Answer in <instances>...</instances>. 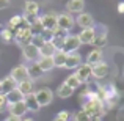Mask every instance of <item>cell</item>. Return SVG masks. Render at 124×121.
I'll return each instance as SVG.
<instances>
[{"label": "cell", "mask_w": 124, "mask_h": 121, "mask_svg": "<svg viewBox=\"0 0 124 121\" xmlns=\"http://www.w3.org/2000/svg\"><path fill=\"white\" fill-rule=\"evenodd\" d=\"M57 17L58 14L57 13H44V14L39 16V22L42 24V27H44V30H54L55 27H57Z\"/></svg>", "instance_id": "5b68a950"}, {"label": "cell", "mask_w": 124, "mask_h": 121, "mask_svg": "<svg viewBox=\"0 0 124 121\" xmlns=\"http://www.w3.org/2000/svg\"><path fill=\"white\" fill-rule=\"evenodd\" d=\"M35 97H36L39 107H46L54 101V91H52L50 88H47V87H42V88L35 91Z\"/></svg>", "instance_id": "7a4b0ae2"}, {"label": "cell", "mask_w": 124, "mask_h": 121, "mask_svg": "<svg viewBox=\"0 0 124 121\" xmlns=\"http://www.w3.org/2000/svg\"><path fill=\"white\" fill-rule=\"evenodd\" d=\"M2 40L3 41H11V40H14V32L9 30L8 27L3 28V30H2Z\"/></svg>", "instance_id": "f546056e"}, {"label": "cell", "mask_w": 124, "mask_h": 121, "mask_svg": "<svg viewBox=\"0 0 124 121\" xmlns=\"http://www.w3.org/2000/svg\"><path fill=\"white\" fill-rule=\"evenodd\" d=\"M66 52L64 50H57L52 55V60H54L55 68H64V61H66Z\"/></svg>", "instance_id": "603a6c76"}, {"label": "cell", "mask_w": 124, "mask_h": 121, "mask_svg": "<svg viewBox=\"0 0 124 121\" xmlns=\"http://www.w3.org/2000/svg\"><path fill=\"white\" fill-rule=\"evenodd\" d=\"M21 121H33V118H25L24 116V118H21Z\"/></svg>", "instance_id": "d590c367"}, {"label": "cell", "mask_w": 124, "mask_h": 121, "mask_svg": "<svg viewBox=\"0 0 124 121\" xmlns=\"http://www.w3.org/2000/svg\"><path fill=\"white\" fill-rule=\"evenodd\" d=\"M82 65V55L79 52H71L66 55V61H64V68L66 69H74V68H79Z\"/></svg>", "instance_id": "8992f818"}, {"label": "cell", "mask_w": 124, "mask_h": 121, "mask_svg": "<svg viewBox=\"0 0 124 121\" xmlns=\"http://www.w3.org/2000/svg\"><path fill=\"white\" fill-rule=\"evenodd\" d=\"M77 36H79L80 44H93L94 36H96V30H94V27H91V28H83V30L80 32Z\"/></svg>", "instance_id": "7c38bea8"}, {"label": "cell", "mask_w": 124, "mask_h": 121, "mask_svg": "<svg viewBox=\"0 0 124 121\" xmlns=\"http://www.w3.org/2000/svg\"><path fill=\"white\" fill-rule=\"evenodd\" d=\"M30 30H31V35H33V36H36V35H42L44 27H42V24L39 22V16H38V21L35 22L33 25H30Z\"/></svg>", "instance_id": "f1b7e54d"}, {"label": "cell", "mask_w": 124, "mask_h": 121, "mask_svg": "<svg viewBox=\"0 0 124 121\" xmlns=\"http://www.w3.org/2000/svg\"><path fill=\"white\" fill-rule=\"evenodd\" d=\"M54 121H61V120H58V118H55V120H54Z\"/></svg>", "instance_id": "74e56055"}, {"label": "cell", "mask_w": 124, "mask_h": 121, "mask_svg": "<svg viewBox=\"0 0 124 121\" xmlns=\"http://www.w3.org/2000/svg\"><path fill=\"white\" fill-rule=\"evenodd\" d=\"M57 96L58 97H61V99H66V97H71L72 96V93H74V90H71L69 87H68L66 83H61V85H58V88H57Z\"/></svg>", "instance_id": "484cf974"}, {"label": "cell", "mask_w": 124, "mask_h": 121, "mask_svg": "<svg viewBox=\"0 0 124 121\" xmlns=\"http://www.w3.org/2000/svg\"><path fill=\"white\" fill-rule=\"evenodd\" d=\"M44 42H47V41L42 38V35H36V36H33V40H31V44H33L35 47H38V49H39Z\"/></svg>", "instance_id": "4dcf8cb0"}, {"label": "cell", "mask_w": 124, "mask_h": 121, "mask_svg": "<svg viewBox=\"0 0 124 121\" xmlns=\"http://www.w3.org/2000/svg\"><path fill=\"white\" fill-rule=\"evenodd\" d=\"M5 96H6V101H8V104H16V102H22V101H24V94H22L21 91L17 90V88H14L11 93L5 94Z\"/></svg>", "instance_id": "d4e9b609"}, {"label": "cell", "mask_w": 124, "mask_h": 121, "mask_svg": "<svg viewBox=\"0 0 124 121\" xmlns=\"http://www.w3.org/2000/svg\"><path fill=\"white\" fill-rule=\"evenodd\" d=\"M105 44H107V33H105V32H104V33H96L94 41H93L94 47H96V49H102Z\"/></svg>", "instance_id": "4316f807"}, {"label": "cell", "mask_w": 124, "mask_h": 121, "mask_svg": "<svg viewBox=\"0 0 124 121\" xmlns=\"http://www.w3.org/2000/svg\"><path fill=\"white\" fill-rule=\"evenodd\" d=\"M9 5H11V0H0V11H2V9H6Z\"/></svg>", "instance_id": "d6a6232c"}, {"label": "cell", "mask_w": 124, "mask_h": 121, "mask_svg": "<svg viewBox=\"0 0 124 121\" xmlns=\"http://www.w3.org/2000/svg\"><path fill=\"white\" fill-rule=\"evenodd\" d=\"M0 94H3V93H2V83H0Z\"/></svg>", "instance_id": "8d00e7d4"}, {"label": "cell", "mask_w": 124, "mask_h": 121, "mask_svg": "<svg viewBox=\"0 0 124 121\" xmlns=\"http://www.w3.org/2000/svg\"><path fill=\"white\" fill-rule=\"evenodd\" d=\"M25 25L27 24L24 22V17H22V16H13V17L9 19V22H8V28L13 30V32H16L21 27H25Z\"/></svg>", "instance_id": "cb8c5ba5"}, {"label": "cell", "mask_w": 124, "mask_h": 121, "mask_svg": "<svg viewBox=\"0 0 124 121\" xmlns=\"http://www.w3.org/2000/svg\"><path fill=\"white\" fill-rule=\"evenodd\" d=\"M91 76H94L96 79H104V77L108 76V65L105 61H101V63L91 66Z\"/></svg>", "instance_id": "30bf717a"}, {"label": "cell", "mask_w": 124, "mask_h": 121, "mask_svg": "<svg viewBox=\"0 0 124 121\" xmlns=\"http://www.w3.org/2000/svg\"><path fill=\"white\" fill-rule=\"evenodd\" d=\"M74 74H76V77L83 83V82H86L91 77V66H90V65H86V63H82L76 69V73H74Z\"/></svg>", "instance_id": "4fadbf2b"}, {"label": "cell", "mask_w": 124, "mask_h": 121, "mask_svg": "<svg viewBox=\"0 0 124 121\" xmlns=\"http://www.w3.org/2000/svg\"><path fill=\"white\" fill-rule=\"evenodd\" d=\"M57 27L60 28V30L69 33V30L74 27V17H71V14H68V13H61V14H58Z\"/></svg>", "instance_id": "277c9868"}, {"label": "cell", "mask_w": 124, "mask_h": 121, "mask_svg": "<svg viewBox=\"0 0 124 121\" xmlns=\"http://www.w3.org/2000/svg\"><path fill=\"white\" fill-rule=\"evenodd\" d=\"M6 109H8V112H9L11 116H17V118L25 116V113L28 112L27 107H25V104H24V101H22V102H16V104H8Z\"/></svg>", "instance_id": "52a82bcc"}, {"label": "cell", "mask_w": 124, "mask_h": 121, "mask_svg": "<svg viewBox=\"0 0 124 121\" xmlns=\"http://www.w3.org/2000/svg\"><path fill=\"white\" fill-rule=\"evenodd\" d=\"M39 14V5L33 0H27L24 3V16H36Z\"/></svg>", "instance_id": "9a60e30c"}, {"label": "cell", "mask_w": 124, "mask_h": 121, "mask_svg": "<svg viewBox=\"0 0 124 121\" xmlns=\"http://www.w3.org/2000/svg\"><path fill=\"white\" fill-rule=\"evenodd\" d=\"M0 27H2V25H0Z\"/></svg>", "instance_id": "f35d334b"}, {"label": "cell", "mask_w": 124, "mask_h": 121, "mask_svg": "<svg viewBox=\"0 0 124 121\" xmlns=\"http://www.w3.org/2000/svg\"><path fill=\"white\" fill-rule=\"evenodd\" d=\"M0 83H2V93H3V94L11 93V91L14 90L16 87H17V82L13 80L9 76H6L5 79H2V80H0Z\"/></svg>", "instance_id": "ffe728a7"}, {"label": "cell", "mask_w": 124, "mask_h": 121, "mask_svg": "<svg viewBox=\"0 0 124 121\" xmlns=\"http://www.w3.org/2000/svg\"><path fill=\"white\" fill-rule=\"evenodd\" d=\"M76 24L82 28H91V27H94V17L90 13H80L76 19Z\"/></svg>", "instance_id": "8fae6325"}, {"label": "cell", "mask_w": 124, "mask_h": 121, "mask_svg": "<svg viewBox=\"0 0 124 121\" xmlns=\"http://www.w3.org/2000/svg\"><path fill=\"white\" fill-rule=\"evenodd\" d=\"M14 40L19 42V44L24 47V46H28L31 44V40H33V35H31V30L28 25H25V27H21L17 28V30L14 32Z\"/></svg>", "instance_id": "6da1fadb"}, {"label": "cell", "mask_w": 124, "mask_h": 121, "mask_svg": "<svg viewBox=\"0 0 124 121\" xmlns=\"http://www.w3.org/2000/svg\"><path fill=\"white\" fill-rule=\"evenodd\" d=\"M64 83H66L68 87L71 88V90H77V88H79L80 85H82V82H80V80L76 77V74H71V76H68V77H66Z\"/></svg>", "instance_id": "83f0119b"}, {"label": "cell", "mask_w": 124, "mask_h": 121, "mask_svg": "<svg viewBox=\"0 0 124 121\" xmlns=\"http://www.w3.org/2000/svg\"><path fill=\"white\" fill-rule=\"evenodd\" d=\"M118 13H119V14H123V13H124V2L118 3Z\"/></svg>", "instance_id": "836d02e7"}, {"label": "cell", "mask_w": 124, "mask_h": 121, "mask_svg": "<svg viewBox=\"0 0 124 121\" xmlns=\"http://www.w3.org/2000/svg\"><path fill=\"white\" fill-rule=\"evenodd\" d=\"M101 61H102V50L101 49H93L86 55V65H90V66H94V65L101 63Z\"/></svg>", "instance_id": "ac0fdd59"}, {"label": "cell", "mask_w": 124, "mask_h": 121, "mask_svg": "<svg viewBox=\"0 0 124 121\" xmlns=\"http://www.w3.org/2000/svg\"><path fill=\"white\" fill-rule=\"evenodd\" d=\"M5 121H21V118H17V116H11V115H9Z\"/></svg>", "instance_id": "e575fe53"}, {"label": "cell", "mask_w": 124, "mask_h": 121, "mask_svg": "<svg viewBox=\"0 0 124 121\" xmlns=\"http://www.w3.org/2000/svg\"><path fill=\"white\" fill-rule=\"evenodd\" d=\"M16 88H17V90L21 91L22 94H24V97H25V96H28V94H31V93H33V80L25 79V80L19 82Z\"/></svg>", "instance_id": "d6986e66"}, {"label": "cell", "mask_w": 124, "mask_h": 121, "mask_svg": "<svg viewBox=\"0 0 124 121\" xmlns=\"http://www.w3.org/2000/svg\"><path fill=\"white\" fill-rule=\"evenodd\" d=\"M80 41H79V36L77 35H71L68 33L66 38H64V44H63V50L66 54H71V52H77L80 47Z\"/></svg>", "instance_id": "3957f363"}, {"label": "cell", "mask_w": 124, "mask_h": 121, "mask_svg": "<svg viewBox=\"0 0 124 121\" xmlns=\"http://www.w3.org/2000/svg\"><path fill=\"white\" fill-rule=\"evenodd\" d=\"M27 74H28V79L30 80H33V79H39V77L42 76V71H41V68L36 65V61H33V63H30L27 66Z\"/></svg>", "instance_id": "44dd1931"}, {"label": "cell", "mask_w": 124, "mask_h": 121, "mask_svg": "<svg viewBox=\"0 0 124 121\" xmlns=\"http://www.w3.org/2000/svg\"><path fill=\"white\" fill-rule=\"evenodd\" d=\"M24 104H25V107H27L28 112H38V110L41 109L39 104H38V101H36V97H35V91L31 94H28V96L24 97Z\"/></svg>", "instance_id": "2e32d148"}, {"label": "cell", "mask_w": 124, "mask_h": 121, "mask_svg": "<svg viewBox=\"0 0 124 121\" xmlns=\"http://www.w3.org/2000/svg\"><path fill=\"white\" fill-rule=\"evenodd\" d=\"M55 52H57V49L52 44V41H47L39 47V57H52Z\"/></svg>", "instance_id": "7402d4cb"}, {"label": "cell", "mask_w": 124, "mask_h": 121, "mask_svg": "<svg viewBox=\"0 0 124 121\" xmlns=\"http://www.w3.org/2000/svg\"><path fill=\"white\" fill-rule=\"evenodd\" d=\"M9 77H11L13 80H16L19 83V82L28 79V74H27V65H17V66L14 68V69L11 71V74H9Z\"/></svg>", "instance_id": "9c48e42d"}, {"label": "cell", "mask_w": 124, "mask_h": 121, "mask_svg": "<svg viewBox=\"0 0 124 121\" xmlns=\"http://www.w3.org/2000/svg\"><path fill=\"white\" fill-rule=\"evenodd\" d=\"M36 65L41 68L42 73H49L50 69H54V68H55L52 57H39V58L36 60Z\"/></svg>", "instance_id": "e0dca14e"}, {"label": "cell", "mask_w": 124, "mask_h": 121, "mask_svg": "<svg viewBox=\"0 0 124 121\" xmlns=\"http://www.w3.org/2000/svg\"><path fill=\"white\" fill-rule=\"evenodd\" d=\"M69 116H71V113L68 112V110H61V112L57 115V118L61 120V121H69Z\"/></svg>", "instance_id": "1f68e13d"}, {"label": "cell", "mask_w": 124, "mask_h": 121, "mask_svg": "<svg viewBox=\"0 0 124 121\" xmlns=\"http://www.w3.org/2000/svg\"><path fill=\"white\" fill-rule=\"evenodd\" d=\"M22 55H24L25 60H28V61L33 63V61H36L38 58H39V49L35 47L33 44L24 46V47H22Z\"/></svg>", "instance_id": "ba28073f"}, {"label": "cell", "mask_w": 124, "mask_h": 121, "mask_svg": "<svg viewBox=\"0 0 124 121\" xmlns=\"http://www.w3.org/2000/svg\"><path fill=\"white\" fill-rule=\"evenodd\" d=\"M66 8L69 13H76V14H80L83 13V8H85V0H68L66 3Z\"/></svg>", "instance_id": "5bb4252c"}]
</instances>
